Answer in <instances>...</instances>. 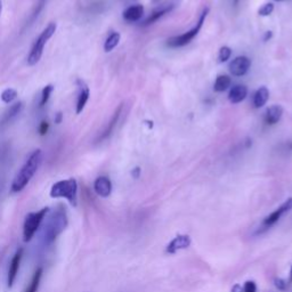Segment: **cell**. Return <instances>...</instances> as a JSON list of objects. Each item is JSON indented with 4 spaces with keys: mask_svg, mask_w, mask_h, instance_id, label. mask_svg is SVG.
<instances>
[{
    "mask_svg": "<svg viewBox=\"0 0 292 292\" xmlns=\"http://www.w3.org/2000/svg\"><path fill=\"white\" fill-rule=\"evenodd\" d=\"M68 224H69V219L65 208H64L62 205H59L51 212L48 219L46 220V224L43 226V232H42L43 245L48 246L53 244L54 242L56 241L57 237L63 233L64 230L66 229Z\"/></svg>",
    "mask_w": 292,
    "mask_h": 292,
    "instance_id": "cell-1",
    "label": "cell"
},
{
    "mask_svg": "<svg viewBox=\"0 0 292 292\" xmlns=\"http://www.w3.org/2000/svg\"><path fill=\"white\" fill-rule=\"evenodd\" d=\"M41 161H42V151L40 148L34 150L28 158V160L24 162V165L22 166V168L19 169V171L13 179L11 186L12 193H19L26 189V187L29 185V183L31 182L33 176L36 175L39 167L41 165Z\"/></svg>",
    "mask_w": 292,
    "mask_h": 292,
    "instance_id": "cell-2",
    "label": "cell"
},
{
    "mask_svg": "<svg viewBox=\"0 0 292 292\" xmlns=\"http://www.w3.org/2000/svg\"><path fill=\"white\" fill-rule=\"evenodd\" d=\"M49 195L53 199H65L73 207L78 205V182L76 178L58 181L52 186Z\"/></svg>",
    "mask_w": 292,
    "mask_h": 292,
    "instance_id": "cell-3",
    "label": "cell"
},
{
    "mask_svg": "<svg viewBox=\"0 0 292 292\" xmlns=\"http://www.w3.org/2000/svg\"><path fill=\"white\" fill-rule=\"evenodd\" d=\"M56 29H57V24L55 22H51L46 28L42 30L41 33L39 34L36 40H34L32 47H31V51H30L29 55H28L29 66L36 65V64H38L39 61H40L42 57V54H43L44 46H46V43L49 39L55 34Z\"/></svg>",
    "mask_w": 292,
    "mask_h": 292,
    "instance_id": "cell-4",
    "label": "cell"
},
{
    "mask_svg": "<svg viewBox=\"0 0 292 292\" xmlns=\"http://www.w3.org/2000/svg\"><path fill=\"white\" fill-rule=\"evenodd\" d=\"M49 207H44L42 209L34 211V212H29L26 217V220H24L23 224V241L24 242H30L32 240V237L34 234L37 233V231L39 230V227L41 226L42 221L46 218V216L49 214Z\"/></svg>",
    "mask_w": 292,
    "mask_h": 292,
    "instance_id": "cell-5",
    "label": "cell"
},
{
    "mask_svg": "<svg viewBox=\"0 0 292 292\" xmlns=\"http://www.w3.org/2000/svg\"><path fill=\"white\" fill-rule=\"evenodd\" d=\"M207 14H208V8H206L205 11L202 12L199 22L196 23V26L194 28L191 29L190 31L181 34V36L170 38L167 42L168 46L171 47V48H179V47H184V46H186V44H189L193 40V39H194L197 34H199L202 26H204V22L207 17Z\"/></svg>",
    "mask_w": 292,
    "mask_h": 292,
    "instance_id": "cell-6",
    "label": "cell"
},
{
    "mask_svg": "<svg viewBox=\"0 0 292 292\" xmlns=\"http://www.w3.org/2000/svg\"><path fill=\"white\" fill-rule=\"evenodd\" d=\"M291 209H292V197L286 200L283 205H282L280 208H278L276 210H274L272 214L265 217L263 222H261L258 233H263V232L269 230L272 226H274L276 222L282 218V216L286 214L288 211H290Z\"/></svg>",
    "mask_w": 292,
    "mask_h": 292,
    "instance_id": "cell-7",
    "label": "cell"
},
{
    "mask_svg": "<svg viewBox=\"0 0 292 292\" xmlns=\"http://www.w3.org/2000/svg\"><path fill=\"white\" fill-rule=\"evenodd\" d=\"M77 86H78V97H77L76 113L77 115H80V113L85 110V107L87 105L89 96H91V91H89L87 83L85 81H82L81 79H78L77 80Z\"/></svg>",
    "mask_w": 292,
    "mask_h": 292,
    "instance_id": "cell-8",
    "label": "cell"
},
{
    "mask_svg": "<svg viewBox=\"0 0 292 292\" xmlns=\"http://www.w3.org/2000/svg\"><path fill=\"white\" fill-rule=\"evenodd\" d=\"M23 248H19L15 255L13 256V258L11 260V264H9V268H8V275H7V283H8V288H12L14 285L15 281H16L18 271H19V265H21V260L23 257Z\"/></svg>",
    "mask_w": 292,
    "mask_h": 292,
    "instance_id": "cell-9",
    "label": "cell"
},
{
    "mask_svg": "<svg viewBox=\"0 0 292 292\" xmlns=\"http://www.w3.org/2000/svg\"><path fill=\"white\" fill-rule=\"evenodd\" d=\"M251 61L246 56H239L230 63V71L235 77H242L249 71Z\"/></svg>",
    "mask_w": 292,
    "mask_h": 292,
    "instance_id": "cell-10",
    "label": "cell"
},
{
    "mask_svg": "<svg viewBox=\"0 0 292 292\" xmlns=\"http://www.w3.org/2000/svg\"><path fill=\"white\" fill-rule=\"evenodd\" d=\"M190 245H191V237L185 234H179L169 242V244H168L166 248V251L167 254L169 255H175L176 252H178L179 250L187 249Z\"/></svg>",
    "mask_w": 292,
    "mask_h": 292,
    "instance_id": "cell-11",
    "label": "cell"
},
{
    "mask_svg": "<svg viewBox=\"0 0 292 292\" xmlns=\"http://www.w3.org/2000/svg\"><path fill=\"white\" fill-rule=\"evenodd\" d=\"M94 191L96 192L97 195L101 197H107L110 196L112 192V183L110 178L106 176H100L96 178V181L94 182Z\"/></svg>",
    "mask_w": 292,
    "mask_h": 292,
    "instance_id": "cell-12",
    "label": "cell"
},
{
    "mask_svg": "<svg viewBox=\"0 0 292 292\" xmlns=\"http://www.w3.org/2000/svg\"><path fill=\"white\" fill-rule=\"evenodd\" d=\"M176 5H177V0H170V2L163 4L160 8L155 9V11L147 17V19L144 22V26H150V24L156 22L158 19L163 16V15H166L168 12H170Z\"/></svg>",
    "mask_w": 292,
    "mask_h": 292,
    "instance_id": "cell-13",
    "label": "cell"
},
{
    "mask_svg": "<svg viewBox=\"0 0 292 292\" xmlns=\"http://www.w3.org/2000/svg\"><path fill=\"white\" fill-rule=\"evenodd\" d=\"M121 112H122V104H121V105H119L118 108L116 110V112L113 113V116L111 118L110 122L107 123L106 128L103 130V132L101 133L100 137L97 138V142H102V141L106 140V138H108V137L111 136V133L113 132V130H115V128H116L117 123L119 121V118H120V116H121Z\"/></svg>",
    "mask_w": 292,
    "mask_h": 292,
    "instance_id": "cell-14",
    "label": "cell"
},
{
    "mask_svg": "<svg viewBox=\"0 0 292 292\" xmlns=\"http://www.w3.org/2000/svg\"><path fill=\"white\" fill-rule=\"evenodd\" d=\"M143 14H144V7L142 5H135V6L128 7L125 12H123V18L127 22H137L142 18Z\"/></svg>",
    "mask_w": 292,
    "mask_h": 292,
    "instance_id": "cell-15",
    "label": "cell"
},
{
    "mask_svg": "<svg viewBox=\"0 0 292 292\" xmlns=\"http://www.w3.org/2000/svg\"><path fill=\"white\" fill-rule=\"evenodd\" d=\"M246 95H248V88L243 85H236L231 89L229 94V100L231 103L237 104L243 101Z\"/></svg>",
    "mask_w": 292,
    "mask_h": 292,
    "instance_id": "cell-16",
    "label": "cell"
},
{
    "mask_svg": "<svg viewBox=\"0 0 292 292\" xmlns=\"http://www.w3.org/2000/svg\"><path fill=\"white\" fill-rule=\"evenodd\" d=\"M282 115H283V108H282V106L273 105L269 108H267L265 113V121L266 123H268V125H275V123H278L281 120Z\"/></svg>",
    "mask_w": 292,
    "mask_h": 292,
    "instance_id": "cell-17",
    "label": "cell"
},
{
    "mask_svg": "<svg viewBox=\"0 0 292 292\" xmlns=\"http://www.w3.org/2000/svg\"><path fill=\"white\" fill-rule=\"evenodd\" d=\"M23 108V103L22 102H18V103H15L13 105L8 108V110L4 113V116L2 118V123L0 125H7V123L11 122L13 119L16 118L19 113H21Z\"/></svg>",
    "mask_w": 292,
    "mask_h": 292,
    "instance_id": "cell-18",
    "label": "cell"
},
{
    "mask_svg": "<svg viewBox=\"0 0 292 292\" xmlns=\"http://www.w3.org/2000/svg\"><path fill=\"white\" fill-rule=\"evenodd\" d=\"M269 98V92L266 87H260L254 96V105L256 108L263 107Z\"/></svg>",
    "mask_w": 292,
    "mask_h": 292,
    "instance_id": "cell-19",
    "label": "cell"
},
{
    "mask_svg": "<svg viewBox=\"0 0 292 292\" xmlns=\"http://www.w3.org/2000/svg\"><path fill=\"white\" fill-rule=\"evenodd\" d=\"M43 274V268L42 267H38V268L34 271V273L32 275V279L30 281V283L28 285V288L26 292H37L39 289V285H40V281Z\"/></svg>",
    "mask_w": 292,
    "mask_h": 292,
    "instance_id": "cell-20",
    "label": "cell"
},
{
    "mask_svg": "<svg viewBox=\"0 0 292 292\" xmlns=\"http://www.w3.org/2000/svg\"><path fill=\"white\" fill-rule=\"evenodd\" d=\"M120 39H121L120 33L112 32L110 36L106 38L105 43H104V51H105L106 53L113 51V49L118 46L119 42H120Z\"/></svg>",
    "mask_w": 292,
    "mask_h": 292,
    "instance_id": "cell-21",
    "label": "cell"
},
{
    "mask_svg": "<svg viewBox=\"0 0 292 292\" xmlns=\"http://www.w3.org/2000/svg\"><path fill=\"white\" fill-rule=\"evenodd\" d=\"M231 86V79L230 77L227 76H218L216 79V82L214 85V89L216 92L221 93L225 92L226 89H229V87Z\"/></svg>",
    "mask_w": 292,
    "mask_h": 292,
    "instance_id": "cell-22",
    "label": "cell"
},
{
    "mask_svg": "<svg viewBox=\"0 0 292 292\" xmlns=\"http://www.w3.org/2000/svg\"><path fill=\"white\" fill-rule=\"evenodd\" d=\"M16 97H17V92L13 88L5 89V91L2 93V95H0V98H2V101L5 104H11L13 101L16 100Z\"/></svg>",
    "mask_w": 292,
    "mask_h": 292,
    "instance_id": "cell-23",
    "label": "cell"
},
{
    "mask_svg": "<svg viewBox=\"0 0 292 292\" xmlns=\"http://www.w3.org/2000/svg\"><path fill=\"white\" fill-rule=\"evenodd\" d=\"M54 92V86L53 85H47L42 88L41 91V97H40V102H39V106L43 107L46 104L48 103L49 98H51V95Z\"/></svg>",
    "mask_w": 292,
    "mask_h": 292,
    "instance_id": "cell-24",
    "label": "cell"
},
{
    "mask_svg": "<svg viewBox=\"0 0 292 292\" xmlns=\"http://www.w3.org/2000/svg\"><path fill=\"white\" fill-rule=\"evenodd\" d=\"M232 55V51H231V48L230 47H221L220 48V51H219V54H218V59H219V62L220 63H224L226 62L227 59H229Z\"/></svg>",
    "mask_w": 292,
    "mask_h": 292,
    "instance_id": "cell-25",
    "label": "cell"
},
{
    "mask_svg": "<svg viewBox=\"0 0 292 292\" xmlns=\"http://www.w3.org/2000/svg\"><path fill=\"white\" fill-rule=\"evenodd\" d=\"M44 5H46V0H39L37 7H36V11L33 12L32 16H31V19H30V24H31L34 21V19H36L39 16V14H40V12L43 9Z\"/></svg>",
    "mask_w": 292,
    "mask_h": 292,
    "instance_id": "cell-26",
    "label": "cell"
},
{
    "mask_svg": "<svg viewBox=\"0 0 292 292\" xmlns=\"http://www.w3.org/2000/svg\"><path fill=\"white\" fill-rule=\"evenodd\" d=\"M273 11H274V5L273 4H266L259 9L258 13H259V15H261V16H268V15L273 13Z\"/></svg>",
    "mask_w": 292,
    "mask_h": 292,
    "instance_id": "cell-27",
    "label": "cell"
},
{
    "mask_svg": "<svg viewBox=\"0 0 292 292\" xmlns=\"http://www.w3.org/2000/svg\"><path fill=\"white\" fill-rule=\"evenodd\" d=\"M243 292H257V285L254 281L245 282L243 286Z\"/></svg>",
    "mask_w": 292,
    "mask_h": 292,
    "instance_id": "cell-28",
    "label": "cell"
},
{
    "mask_svg": "<svg viewBox=\"0 0 292 292\" xmlns=\"http://www.w3.org/2000/svg\"><path fill=\"white\" fill-rule=\"evenodd\" d=\"M274 283H275L276 289H279L281 291H284L286 289V285H288V282L284 281L283 279H278V278L275 279Z\"/></svg>",
    "mask_w": 292,
    "mask_h": 292,
    "instance_id": "cell-29",
    "label": "cell"
},
{
    "mask_svg": "<svg viewBox=\"0 0 292 292\" xmlns=\"http://www.w3.org/2000/svg\"><path fill=\"white\" fill-rule=\"evenodd\" d=\"M48 129H49V123L47 121H41L40 126H39V132H40V135L41 136L46 135Z\"/></svg>",
    "mask_w": 292,
    "mask_h": 292,
    "instance_id": "cell-30",
    "label": "cell"
},
{
    "mask_svg": "<svg viewBox=\"0 0 292 292\" xmlns=\"http://www.w3.org/2000/svg\"><path fill=\"white\" fill-rule=\"evenodd\" d=\"M131 175H132V177L133 178H138L140 177V175H141V169L140 168H135V169H133L132 171H131Z\"/></svg>",
    "mask_w": 292,
    "mask_h": 292,
    "instance_id": "cell-31",
    "label": "cell"
},
{
    "mask_svg": "<svg viewBox=\"0 0 292 292\" xmlns=\"http://www.w3.org/2000/svg\"><path fill=\"white\" fill-rule=\"evenodd\" d=\"M232 292H243V290H242V286L239 285V284H235L233 288H232Z\"/></svg>",
    "mask_w": 292,
    "mask_h": 292,
    "instance_id": "cell-32",
    "label": "cell"
},
{
    "mask_svg": "<svg viewBox=\"0 0 292 292\" xmlns=\"http://www.w3.org/2000/svg\"><path fill=\"white\" fill-rule=\"evenodd\" d=\"M62 119H63V116H62V113L59 112L56 115V118H55V123H61L62 122Z\"/></svg>",
    "mask_w": 292,
    "mask_h": 292,
    "instance_id": "cell-33",
    "label": "cell"
},
{
    "mask_svg": "<svg viewBox=\"0 0 292 292\" xmlns=\"http://www.w3.org/2000/svg\"><path fill=\"white\" fill-rule=\"evenodd\" d=\"M289 283H292V267H291V271H290V279H289Z\"/></svg>",
    "mask_w": 292,
    "mask_h": 292,
    "instance_id": "cell-34",
    "label": "cell"
},
{
    "mask_svg": "<svg viewBox=\"0 0 292 292\" xmlns=\"http://www.w3.org/2000/svg\"><path fill=\"white\" fill-rule=\"evenodd\" d=\"M2 12H3V3L2 0H0V15H2Z\"/></svg>",
    "mask_w": 292,
    "mask_h": 292,
    "instance_id": "cell-35",
    "label": "cell"
},
{
    "mask_svg": "<svg viewBox=\"0 0 292 292\" xmlns=\"http://www.w3.org/2000/svg\"><path fill=\"white\" fill-rule=\"evenodd\" d=\"M233 3H234V5H237L240 3V0H233Z\"/></svg>",
    "mask_w": 292,
    "mask_h": 292,
    "instance_id": "cell-36",
    "label": "cell"
},
{
    "mask_svg": "<svg viewBox=\"0 0 292 292\" xmlns=\"http://www.w3.org/2000/svg\"><path fill=\"white\" fill-rule=\"evenodd\" d=\"M152 2H153V3H155V4H156V3H159V2H160V0H152Z\"/></svg>",
    "mask_w": 292,
    "mask_h": 292,
    "instance_id": "cell-37",
    "label": "cell"
},
{
    "mask_svg": "<svg viewBox=\"0 0 292 292\" xmlns=\"http://www.w3.org/2000/svg\"><path fill=\"white\" fill-rule=\"evenodd\" d=\"M275 2H282V0H275Z\"/></svg>",
    "mask_w": 292,
    "mask_h": 292,
    "instance_id": "cell-38",
    "label": "cell"
}]
</instances>
